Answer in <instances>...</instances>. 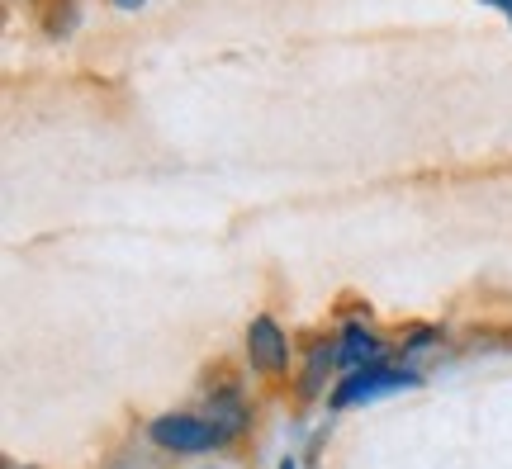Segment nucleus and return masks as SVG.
Listing matches in <instances>:
<instances>
[{
	"mask_svg": "<svg viewBox=\"0 0 512 469\" xmlns=\"http://www.w3.org/2000/svg\"><path fill=\"white\" fill-rule=\"evenodd\" d=\"M147 441L166 455H214L233 446L204 413H162L147 422Z\"/></svg>",
	"mask_w": 512,
	"mask_h": 469,
	"instance_id": "1",
	"label": "nucleus"
},
{
	"mask_svg": "<svg viewBox=\"0 0 512 469\" xmlns=\"http://www.w3.org/2000/svg\"><path fill=\"white\" fill-rule=\"evenodd\" d=\"M418 370H408V365H370V370H351V375H342L337 384H332L328 394V408H337V413H347V408H361V403H370V398L380 394H394V389H413L418 384Z\"/></svg>",
	"mask_w": 512,
	"mask_h": 469,
	"instance_id": "2",
	"label": "nucleus"
},
{
	"mask_svg": "<svg viewBox=\"0 0 512 469\" xmlns=\"http://www.w3.org/2000/svg\"><path fill=\"white\" fill-rule=\"evenodd\" d=\"M242 356L261 379H290V332L280 327L275 313H256L247 332H242Z\"/></svg>",
	"mask_w": 512,
	"mask_h": 469,
	"instance_id": "3",
	"label": "nucleus"
},
{
	"mask_svg": "<svg viewBox=\"0 0 512 469\" xmlns=\"http://www.w3.org/2000/svg\"><path fill=\"white\" fill-rule=\"evenodd\" d=\"M204 417H209L228 441H242L247 427H252V403H247V394H242V384H233V379L214 384V389L204 394Z\"/></svg>",
	"mask_w": 512,
	"mask_h": 469,
	"instance_id": "4",
	"label": "nucleus"
},
{
	"mask_svg": "<svg viewBox=\"0 0 512 469\" xmlns=\"http://www.w3.org/2000/svg\"><path fill=\"white\" fill-rule=\"evenodd\" d=\"M332 375H342V365H337V337H318V342H309V351H304V370L294 375L299 403H313V398L328 394Z\"/></svg>",
	"mask_w": 512,
	"mask_h": 469,
	"instance_id": "5",
	"label": "nucleus"
},
{
	"mask_svg": "<svg viewBox=\"0 0 512 469\" xmlns=\"http://www.w3.org/2000/svg\"><path fill=\"white\" fill-rule=\"evenodd\" d=\"M384 361H389V346H384L380 332H370L366 323H351L337 332V365H342V375L370 370V365H384Z\"/></svg>",
	"mask_w": 512,
	"mask_h": 469,
	"instance_id": "6",
	"label": "nucleus"
},
{
	"mask_svg": "<svg viewBox=\"0 0 512 469\" xmlns=\"http://www.w3.org/2000/svg\"><path fill=\"white\" fill-rule=\"evenodd\" d=\"M110 5H114V10H124V15H138L147 0H110Z\"/></svg>",
	"mask_w": 512,
	"mask_h": 469,
	"instance_id": "7",
	"label": "nucleus"
},
{
	"mask_svg": "<svg viewBox=\"0 0 512 469\" xmlns=\"http://www.w3.org/2000/svg\"><path fill=\"white\" fill-rule=\"evenodd\" d=\"M479 5H494V10H503V15L512 19V0H479Z\"/></svg>",
	"mask_w": 512,
	"mask_h": 469,
	"instance_id": "8",
	"label": "nucleus"
},
{
	"mask_svg": "<svg viewBox=\"0 0 512 469\" xmlns=\"http://www.w3.org/2000/svg\"><path fill=\"white\" fill-rule=\"evenodd\" d=\"M275 469H299V460H294V455H285V460H280Z\"/></svg>",
	"mask_w": 512,
	"mask_h": 469,
	"instance_id": "9",
	"label": "nucleus"
},
{
	"mask_svg": "<svg viewBox=\"0 0 512 469\" xmlns=\"http://www.w3.org/2000/svg\"><path fill=\"white\" fill-rule=\"evenodd\" d=\"M200 469H228V465H200Z\"/></svg>",
	"mask_w": 512,
	"mask_h": 469,
	"instance_id": "10",
	"label": "nucleus"
}]
</instances>
